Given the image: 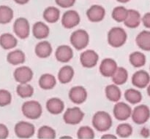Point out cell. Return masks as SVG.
<instances>
[{"instance_id":"6da1fadb","label":"cell","mask_w":150,"mask_h":139,"mask_svg":"<svg viewBox=\"0 0 150 139\" xmlns=\"http://www.w3.org/2000/svg\"><path fill=\"white\" fill-rule=\"evenodd\" d=\"M92 122L93 128L99 132L108 131L113 124L111 115L104 111L96 112L92 117Z\"/></svg>"},{"instance_id":"7a4b0ae2","label":"cell","mask_w":150,"mask_h":139,"mask_svg":"<svg viewBox=\"0 0 150 139\" xmlns=\"http://www.w3.org/2000/svg\"><path fill=\"white\" fill-rule=\"evenodd\" d=\"M127 39V32L121 27L112 28L108 33V43L112 47H121L126 43Z\"/></svg>"},{"instance_id":"3957f363","label":"cell","mask_w":150,"mask_h":139,"mask_svg":"<svg viewBox=\"0 0 150 139\" xmlns=\"http://www.w3.org/2000/svg\"><path fill=\"white\" fill-rule=\"evenodd\" d=\"M23 116L29 119H38L42 114V108L40 103L36 101H28L24 102L21 107Z\"/></svg>"},{"instance_id":"277c9868","label":"cell","mask_w":150,"mask_h":139,"mask_svg":"<svg viewBox=\"0 0 150 139\" xmlns=\"http://www.w3.org/2000/svg\"><path fill=\"white\" fill-rule=\"evenodd\" d=\"M72 46L77 50L85 49L89 43V35L83 29H78L72 33L70 37Z\"/></svg>"},{"instance_id":"5b68a950","label":"cell","mask_w":150,"mask_h":139,"mask_svg":"<svg viewBox=\"0 0 150 139\" xmlns=\"http://www.w3.org/2000/svg\"><path fill=\"white\" fill-rule=\"evenodd\" d=\"M14 131L15 134L18 138L28 139L35 135V127L30 122L21 121L15 125Z\"/></svg>"},{"instance_id":"8992f818","label":"cell","mask_w":150,"mask_h":139,"mask_svg":"<svg viewBox=\"0 0 150 139\" xmlns=\"http://www.w3.org/2000/svg\"><path fill=\"white\" fill-rule=\"evenodd\" d=\"M132 119L136 125H144L150 118V109L145 104L138 105L134 108L131 115Z\"/></svg>"},{"instance_id":"52a82bcc","label":"cell","mask_w":150,"mask_h":139,"mask_svg":"<svg viewBox=\"0 0 150 139\" xmlns=\"http://www.w3.org/2000/svg\"><path fill=\"white\" fill-rule=\"evenodd\" d=\"M84 113L79 107L68 108L63 115V119L67 125H78L83 120Z\"/></svg>"},{"instance_id":"ba28073f","label":"cell","mask_w":150,"mask_h":139,"mask_svg":"<svg viewBox=\"0 0 150 139\" xmlns=\"http://www.w3.org/2000/svg\"><path fill=\"white\" fill-rule=\"evenodd\" d=\"M13 31L15 34L21 39L29 37L30 34V25L29 20L25 17H18L13 23Z\"/></svg>"},{"instance_id":"9c48e42d","label":"cell","mask_w":150,"mask_h":139,"mask_svg":"<svg viewBox=\"0 0 150 139\" xmlns=\"http://www.w3.org/2000/svg\"><path fill=\"white\" fill-rule=\"evenodd\" d=\"M62 25L67 29H71L77 26L81 22L79 13L76 10H70L64 12L62 17Z\"/></svg>"},{"instance_id":"30bf717a","label":"cell","mask_w":150,"mask_h":139,"mask_svg":"<svg viewBox=\"0 0 150 139\" xmlns=\"http://www.w3.org/2000/svg\"><path fill=\"white\" fill-rule=\"evenodd\" d=\"M132 110L131 107L124 102L117 103L114 106L113 113L114 116L117 120L126 121L131 117Z\"/></svg>"},{"instance_id":"8fae6325","label":"cell","mask_w":150,"mask_h":139,"mask_svg":"<svg viewBox=\"0 0 150 139\" xmlns=\"http://www.w3.org/2000/svg\"><path fill=\"white\" fill-rule=\"evenodd\" d=\"M99 55L93 50H87L80 55V62L82 66L86 68H92L98 64Z\"/></svg>"},{"instance_id":"7c38bea8","label":"cell","mask_w":150,"mask_h":139,"mask_svg":"<svg viewBox=\"0 0 150 139\" xmlns=\"http://www.w3.org/2000/svg\"><path fill=\"white\" fill-rule=\"evenodd\" d=\"M34 73L29 67L23 66L16 68L13 72L15 80L19 84H26L32 80Z\"/></svg>"},{"instance_id":"4fadbf2b","label":"cell","mask_w":150,"mask_h":139,"mask_svg":"<svg viewBox=\"0 0 150 139\" xmlns=\"http://www.w3.org/2000/svg\"><path fill=\"white\" fill-rule=\"evenodd\" d=\"M131 81L134 87L139 89L146 88L150 83V75L144 70H139L133 74Z\"/></svg>"},{"instance_id":"5bb4252c","label":"cell","mask_w":150,"mask_h":139,"mask_svg":"<svg viewBox=\"0 0 150 139\" xmlns=\"http://www.w3.org/2000/svg\"><path fill=\"white\" fill-rule=\"evenodd\" d=\"M87 97V91L82 86H75L69 91V98L75 104L79 105L84 103Z\"/></svg>"},{"instance_id":"9a60e30c","label":"cell","mask_w":150,"mask_h":139,"mask_svg":"<svg viewBox=\"0 0 150 139\" xmlns=\"http://www.w3.org/2000/svg\"><path fill=\"white\" fill-rule=\"evenodd\" d=\"M118 68L117 62L112 58H105L100 65V72L105 77H112Z\"/></svg>"},{"instance_id":"2e32d148","label":"cell","mask_w":150,"mask_h":139,"mask_svg":"<svg viewBox=\"0 0 150 139\" xmlns=\"http://www.w3.org/2000/svg\"><path fill=\"white\" fill-rule=\"evenodd\" d=\"M86 16L89 21L92 23H99L105 17V10L103 6L94 4L87 10Z\"/></svg>"},{"instance_id":"e0dca14e","label":"cell","mask_w":150,"mask_h":139,"mask_svg":"<svg viewBox=\"0 0 150 139\" xmlns=\"http://www.w3.org/2000/svg\"><path fill=\"white\" fill-rule=\"evenodd\" d=\"M56 59L60 63L66 64L70 62L73 58V50L68 45H60L55 52Z\"/></svg>"},{"instance_id":"ac0fdd59","label":"cell","mask_w":150,"mask_h":139,"mask_svg":"<svg viewBox=\"0 0 150 139\" xmlns=\"http://www.w3.org/2000/svg\"><path fill=\"white\" fill-rule=\"evenodd\" d=\"M47 111L54 115L62 113L64 109V103L59 98H52L47 101L45 105Z\"/></svg>"},{"instance_id":"d6986e66","label":"cell","mask_w":150,"mask_h":139,"mask_svg":"<svg viewBox=\"0 0 150 139\" xmlns=\"http://www.w3.org/2000/svg\"><path fill=\"white\" fill-rule=\"evenodd\" d=\"M142 22V16L138 10L130 9L128 10V15L125 20L124 24L129 29H136Z\"/></svg>"},{"instance_id":"ffe728a7","label":"cell","mask_w":150,"mask_h":139,"mask_svg":"<svg viewBox=\"0 0 150 139\" xmlns=\"http://www.w3.org/2000/svg\"><path fill=\"white\" fill-rule=\"evenodd\" d=\"M50 34V29L45 23L36 22L32 26V34L38 39H46Z\"/></svg>"},{"instance_id":"44dd1931","label":"cell","mask_w":150,"mask_h":139,"mask_svg":"<svg viewBox=\"0 0 150 139\" xmlns=\"http://www.w3.org/2000/svg\"><path fill=\"white\" fill-rule=\"evenodd\" d=\"M53 48L51 43L48 41H42L37 44L35 48V52L40 58H47L51 56Z\"/></svg>"},{"instance_id":"7402d4cb","label":"cell","mask_w":150,"mask_h":139,"mask_svg":"<svg viewBox=\"0 0 150 139\" xmlns=\"http://www.w3.org/2000/svg\"><path fill=\"white\" fill-rule=\"evenodd\" d=\"M137 46L144 51H150V31H141L136 38Z\"/></svg>"},{"instance_id":"603a6c76","label":"cell","mask_w":150,"mask_h":139,"mask_svg":"<svg viewBox=\"0 0 150 139\" xmlns=\"http://www.w3.org/2000/svg\"><path fill=\"white\" fill-rule=\"evenodd\" d=\"M74 74L75 71L73 67L68 65L64 66L58 72L59 82L62 84H67L72 81Z\"/></svg>"},{"instance_id":"cb8c5ba5","label":"cell","mask_w":150,"mask_h":139,"mask_svg":"<svg viewBox=\"0 0 150 139\" xmlns=\"http://www.w3.org/2000/svg\"><path fill=\"white\" fill-rule=\"evenodd\" d=\"M7 61L13 66L23 64L26 61L25 53L21 50H15L9 52L7 55Z\"/></svg>"},{"instance_id":"d4e9b609","label":"cell","mask_w":150,"mask_h":139,"mask_svg":"<svg viewBox=\"0 0 150 139\" xmlns=\"http://www.w3.org/2000/svg\"><path fill=\"white\" fill-rule=\"evenodd\" d=\"M18 45V40L14 35L4 33L0 36V46L4 50H11Z\"/></svg>"},{"instance_id":"484cf974","label":"cell","mask_w":150,"mask_h":139,"mask_svg":"<svg viewBox=\"0 0 150 139\" xmlns=\"http://www.w3.org/2000/svg\"><path fill=\"white\" fill-rule=\"evenodd\" d=\"M42 16L47 23H55L60 18V10L57 7L50 6L45 9Z\"/></svg>"},{"instance_id":"4316f807","label":"cell","mask_w":150,"mask_h":139,"mask_svg":"<svg viewBox=\"0 0 150 139\" xmlns=\"http://www.w3.org/2000/svg\"><path fill=\"white\" fill-rule=\"evenodd\" d=\"M57 85V79L51 74H44L39 79V86L41 89L45 90L54 88Z\"/></svg>"},{"instance_id":"83f0119b","label":"cell","mask_w":150,"mask_h":139,"mask_svg":"<svg viewBox=\"0 0 150 139\" xmlns=\"http://www.w3.org/2000/svg\"><path fill=\"white\" fill-rule=\"evenodd\" d=\"M105 96L111 102H117L121 99L122 92L118 85L115 84L109 85L105 89Z\"/></svg>"},{"instance_id":"f1b7e54d","label":"cell","mask_w":150,"mask_h":139,"mask_svg":"<svg viewBox=\"0 0 150 139\" xmlns=\"http://www.w3.org/2000/svg\"><path fill=\"white\" fill-rule=\"evenodd\" d=\"M125 98L130 104L136 105L140 103L143 99L142 93L134 88H130L125 92Z\"/></svg>"},{"instance_id":"f546056e","label":"cell","mask_w":150,"mask_h":139,"mask_svg":"<svg viewBox=\"0 0 150 139\" xmlns=\"http://www.w3.org/2000/svg\"><path fill=\"white\" fill-rule=\"evenodd\" d=\"M130 64L135 68H141L144 66L146 63V57L143 52L136 51L132 52L129 56Z\"/></svg>"},{"instance_id":"4dcf8cb0","label":"cell","mask_w":150,"mask_h":139,"mask_svg":"<svg viewBox=\"0 0 150 139\" xmlns=\"http://www.w3.org/2000/svg\"><path fill=\"white\" fill-rule=\"evenodd\" d=\"M112 82L117 85H122L128 80V71L123 67H118L112 77Z\"/></svg>"},{"instance_id":"1f68e13d","label":"cell","mask_w":150,"mask_h":139,"mask_svg":"<svg viewBox=\"0 0 150 139\" xmlns=\"http://www.w3.org/2000/svg\"><path fill=\"white\" fill-rule=\"evenodd\" d=\"M14 13L11 7L7 5L0 6V24H7L13 19Z\"/></svg>"},{"instance_id":"d6a6232c","label":"cell","mask_w":150,"mask_h":139,"mask_svg":"<svg viewBox=\"0 0 150 139\" xmlns=\"http://www.w3.org/2000/svg\"><path fill=\"white\" fill-rule=\"evenodd\" d=\"M16 93L21 98H28L33 96L34 87L28 83L19 84L16 87Z\"/></svg>"},{"instance_id":"836d02e7","label":"cell","mask_w":150,"mask_h":139,"mask_svg":"<svg viewBox=\"0 0 150 139\" xmlns=\"http://www.w3.org/2000/svg\"><path fill=\"white\" fill-rule=\"evenodd\" d=\"M127 15H128V10L123 6L116 7L113 10L112 14H111L112 18L118 23L125 22Z\"/></svg>"},{"instance_id":"e575fe53","label":"cell","mask_w":150,"mask_h":139,"mask_svg":"<svg viewBox=\"0 0 150 139\" xmlns=\"http://www.w3.org/2000/svg\"><path fill=\"white\" fill-rule=\"evenodd\" d=\"M38 139H55L57 134L56 131L52 128L47 125H43L38 129Z\"/></svg>"},{"instance_id":"d590c367","label":"cell","mask_w":150,"mask_h":139,"mask_svg":"<svg viewBox=\"0 0 150 139\" xmlns=\"http://www.w3.org/2000/svg\"><path fill=\"white\" fill-rule=\"evenodd\" d=\"M133 127L128 123H122L117 126L116 133L120 138H127L133 134Z\"/></svg>"},{"instance_id":"8d00e7d4","label":"cell","mask_w":150,"mask_h":139,"mask_svg":"<svg viewBox=\"0 0 150 139\" xmlns=\"http://www.w3.org/2000/svg\"><path fill=\"white\" fill-rule=\"evenodd\" d=\"M95 136L93 129L89 126H82L78 130V139H94Z\"/></svg>"},{"instance_id":"74e56055","label":"cell","mask_w":150,"mask_h":139,"mask_svg":"<svg viewBox=\"0 0 150 139\" xmlns=\"http://www.w3.org/2000/svg\"><path fill=\"white\" fill-rule=\"evenodd\" d=\"M12 102V95L8 90H0V107L10 105Z\"/></svg>"},{"instance_id":"f35d334b","label":"cell","mask_w":150,"mask_h":139,"mask_svg":"<svg viewBox=\"0 0 150 139\" xmlns=\"http://www.w3.org/2000/svg\"><path fill=\"white\" fill-rule=\"evenodd\" d=\"M76 0H55V2L59 7L62 8H70L73 7Z\"/></svg>"},{"instance_id":"ab89813d","label":"cell","mask_w":150,"mask_h":139,"mask_svg":"<svg viewBox=\"0 0 150 139\" xmlns=\"http://www.w3.org/2000/svg\"><path fill=\"white\" fill-rule=\"evenodd\" d=\"M9 136V130L4 124H0V139H7Z\"/></svg>"},{"instance_id":"60d3db41","label":"cell","mask_w":150,"mask_h":139,"mask_svg":"<svg viewBox=\"0 0 150 139\" xmlns=\"http://www.w3.org/2000/svg\"><path fill=\"white\" fill-rule=\"evenodd\" d=\"M142 22L146 29H150V12L146 13L142 17Z\"/></svg>"},{"instance_id":"b9f144b4","label":"cell","mask_w":150,"mask_h":139,"mask_svg":"<svg viewBox=\"0 0 150 139\" xmlns=\"http://www.w3.org/2000/svg\"><path fill=\"white\" fill-rule=\"evenodd\" d=\"M140 134H141V136L143 137V138H149V136H150V131L147 128H146V127H144V128L141 130Z\"/></svg>"},{"instance_id":"7bdbcfd3","label":"cell","mask_w":150,"mask_h":139,"mask_svg":"<svg viewBox=\"0 0 150 139\" xmlns=\"http://www.w3.org/2000/svg\"><path fill=\"white\" fill-rule=\"evenodd\" d=\"M101 139H117V137L113 134H105L101 137Z\"/></svg>"},{"instance_id":"ee69618b","label":"cell","mask_w":150,"mask_h":139,"mask_svg":"<svg viewBox=\"0 0 150 139\" xmlns=\"http://www.w3.org/2000/svg\"><path fill=\"white\" fill-rule=\"evenodd\" d=\"M16 4H21V5H23V4H27L29 1V0H13Z\"/></svg>"},{"instance_id":"f6af8a7d","label":"cell","mask_w":150,"mask_h":139,"mask_svg":"<svg viewBox=\"0 0 150 139\" xmlns=\"http://www.w3.org/2000/svg\"><path fill=\"white\" fill-rule=\"evenodd\" d=\"M59 139H73V137L67 136H64L60 137Z\"/></svg>"},{"instance_id":"bcb514c9","label":"cell","mask_w":150,"mask_h":139,"mask_svg":"<svg viewBox=\"0 0 150 139\" xmlns=\"http://www.w3.org/2000/svg\"><path fill=\"white\" fill-rule=\"evenodd\" d=\"M117 1L120 3H127L130 1H131V0H117Z\"/></svg>"},{"instance_id":"7dc6e473","label":"cell","mask_w":150,"mask_h":139,"mask_svg":"<svg viewBox=\"0 0 150 139\" xmlns=\"http://www.w3.org/2000/svg\"><path fill=\"white\" fill-rule=\"evenodd\" d=\"M146 92H147L148 96H149V97H150V83H149V85L147 86V89H146Z\"/></svg>"},{"instance_id":"c3c4849f","label":"cell","mask_w":150,"mask_h":139,"mask_svg":"<svg viewBox=\"0 0 150 139\" xmlns=\"http://www.w3.org/2000/svg\"><path fill=\"white\" fill-rule=\"evenodd\" d=\"M149 70H150V66H149Z\"/></svg>"}]
</instances>
